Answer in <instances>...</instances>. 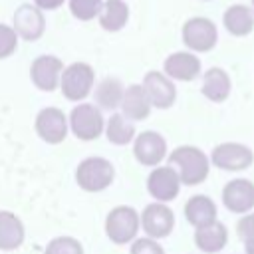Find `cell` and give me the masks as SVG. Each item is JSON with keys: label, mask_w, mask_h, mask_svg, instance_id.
I'll list each match as a JSON object with an SVG mask.
<instances>
[{"label": "cell", "mask_w": 254, "mask_h": 254, "mask_svg": "<svg viewBox=\"0 0 254 254\" xmlns=\"http://www.w3.org/2000/svg\"><path fill=\"white\" fill-rule=\"evenodd\" d=\"M64 2H67V0H32V4L38 6L42 12H46V10H58L60 6H64Z\"/></svg>", "instance_id": "cell-31"}, {"label": "cell", "mask_w": 254, "mask_h": 254, "mask_svg": "<svg viewBox=\"0 0 254 254\" xmlns=\"http://www.w3.org/2000/svg\"><path fill=\"white\" fill-rule=\"evenodd\" d=\"M67 8L75 20L91 22L99 16L103 8V0H67Z\"/></svg>", "instance_id": "cell-26"}, {"label": "cell", "mask_w": 254, "mask_h": 254, "mask_svg": "<svg viewBox=\"0 0 254 254\" xmlns=\"http://www.w3.org/2000/svg\"><path fill=\"white\" fill-rule=\"evenodd\" d=\"M143 89L155 109H171L177 101V87L171 77H167L163 71L151 69L143 75Z\"/></svg>", "instance_id": "cell-16"}, {"label": "cell", "mask_w": 254, "mask_h": 254, "mask_svg": "<svg viewBox=\"0 0 254 254\" xmlns=\"http://www.w3.org/2000/svg\"><path fill=\"white\" fill-rule=\"evenodd\" d=\"M26 228L18 214L12 210H0V250L10 252L24 244Z\"/></svg>", "instance_id": "cell-22"}, {"label": "cell", "mask_w": 254, "mask_h": 254, "mask_svg": "<svg viewBox=\"0 0 254 254\" xmlns=\"http://www.w3.org/2000/svg\"><path fill=\"white\" fill-rule=\"evenodd\" d=\"M115 181V167L105 157H85L75 167V183L85 192H101Z\"/></svg>", "instance_id": "cell-2"}, {"label": "cell", "mask_w": 254, "mask_h": 254, "mask_svg": "<svg viewBox=\"0 0 254 254\" xmlns=\"http://www.w3.org/2000/svg\"><path fill=\"white\" fill-rule=\"evenodd\" d=\"M183 44L192 54H206L218 44V28L206 16H192L181 28Z\"/></svg>", "instance_id": "cell-5"}, {"label": "cell", "mask_w": 254, "mask_h": 254, "mask_svg": "<svg viewBox=\"0 0 254 254\" xmlns=\"http://www.w3.org/2000/svg\"><path fill=\"white\" fill-rule=\"evenodd\" d=\"M163 73L173 81H194L202 75V62L196 54L189 50L173 52L163 62Z\"/></svg>", "instance_id": "cell-15"}, {"label": "cell", "mask_w": 254, "mask_h": 254, "mask_svg": "<svg viewBox=\"0 0 254 254\" xmlns=\"http://www.w3.org/2000/svg\"><path fill=\"white\" fill-rule=\"evenodd\" d=\"M210 165L228 171V173H240L252 167L254 163V151L240 141H222L212 147L210 151Z\"/></svg>", "instance_id": "cell-7"}, {"label": "cell", "mask_w": 254, "mask_h": 254, "mask_svg": "<svg viewBox=\"0 0 254 254\" xmlns=\"http://www.w3.org/2000/svg\"><path fill=\"white\" fill-rule=\"evenodd\" d=\"M18 34L10 24H0V60L10 58L18 50Z\"/></svg>", "instance_id": "cell-28"}, {"label": "cell", "mask_w": 254, "mask_h": 254, "mask_svg": "<svg viewBox=\"0 0 254 254\" xmlns=\"http://www.w3.org/2000/svg\"><path fill=\"white\" fill-rule=\"evenodd\" d=\"M129 254H167V252L159 244V240L149 238V236H141V238H135L131 242Z\"/></svg>", "instance_id": "cell-29"}, {"label": "cell", "mask_w": 254, "mask_h": 254, "mask_svg": "<svg viewBox=\"0 0 254 254\" xmlns=\"http://www.w3.org/2000/svg\"><path fill=\"white\" fill-rule=\"evenodd\" d=\"M12 28L24 42H38L46 34L44 12L34 4H20L12 16Z\"/></svg>", "instance_id": "cell-14"}, {"label": "cell", "mask_w": 254, "mask_h": 254, "mask_svg": "<svg viewBox=\"0 0 254 254\" xmlns=\"http://www.w3.org/2000/svg\"><path fill=\"white\" fill-rule=\"evenodd\" d=\"M192 240L202 254H216L228 244V228L224 222L216 220L202 228H194Z\"/></svg>", "instance_id": "cell-21"}, {"label": "cell", "mask_w": 254, "mask_h": 254, "mask_svg": "<svg viewBox=\"0 0 254 254\" xmlns=\"http://www.w3.org/2000/svg\"><path fill=\"white\" fill-rule=\"evenodd\" d=\"M167 165H171L181 185L185 187H196L208 179L210 173V157L196 145H179L167 155Z\"/></svg>", "instance_id": "cell-1"}, {"label": "cell", "mask_w": 254, "mask_h": 254, "mask_svg": "<svg viewBox=\"0 0 254 254\" xmlns=\"http://www.w3.org/2000/svg\"><path fill=\"white\" fill-rule=\"evenodd\" d=\"M167 139L153 129L141 131L133 139V157L143 167H159L167 157Z\"/></svg>", "instance_id": "cell-10"}, {"label": "cell", "mask_w": 254, "mask_h": 254, "mask_svg": "<svg viewBox=\"0 0 254 254\" xmlns=\"http://www.w3.org/2000/svg\"><path fill=\"white\" fill-rule=\"evenodd\" d=\"M69 131L79 141H95L99 135H103L105 129V117L101 109L95 103H75L73 109L67 115Z\"/></svg>", "instance_id": "cell-6"}, {"label": "cell", "mask_w": 254, "mask_h": 254, "mask_svg": "<svg viewBox=\"0 0 254 254\" xmlns=\"http://www.w3.org/2000/svg\"><path fill=\"white\" fill-rule=\"evenodd\" d=\"M236 234L242 240V244L246 242H254V210L248 214H242L236 222Z\"/></svg>", "instance_id": "cell-30"}, {"label": "cell", "mask_w": 254, "mask_h": 254, "mask_svg": "<svg viewBox=\"0 0 254 254\" xmlns=\"http://www.w3.org/2000/svg\"><path fill=\"white\" fill-rule=\"evenodd\" d=\"M99 26L105 32H121L129 22V6L125 0H103V8L97 16Z\"/></svg>", "instance_id": "cell-24"}, {"label": "cell", "mask_w": 254, "mask_h": 254, "mask_svg": "<svg viewBox=\"0 0 254 254\" xmlns=\"http://www.w3.org/2000/svg\"><path fill=\"white\" fill-rule=\"evenodd\" d=\"M139 230H141L139 210H135L129 204H117L105 216V236L117 246L131 244L137 238Z\"/></svg>", "instance_id": "cell-3"}, {"label": "cell", "mask_w": 254, "mask_h": 254, "mask_svg": "<svg viewBox=\"0 0 254 254\" xmlns=\"http://www.w3.org/2000/svg\"><path fill=\"white\" fill-rule=\"evenodd\" d=\"M119 109H121V113L129 121L137 123V121H143V119H147L151 115L153 105H151V101H149L143 85L141 83H131L123 91V99H121Z\"/></svg>", "instance_id": "cell-19"}, {"label": "cell", "mask_w": 254, "mask_h": 254, "mask_svg": "<svg viewBox=\"0 0 254 254\" xmlns=\"http://www.w3.org/2000/svg\"><path fill=\"white\" fill-rule=\"evenodd\" d=\"M139 218H141V230L149 238L163 240L171 236V232L175 230V212L165 202H155V200L149 202L139 212Z\"/></svg>", "instance_id": "cell-9"}, {"label": "cell", "mask_w": 254, "mask_h": 254, "mask_svg": "<svg viewBox=\"0 0 254 254\" xmlns=\"http://www.w3.org/2000/svg\"><path fill=\"white\" fill-rule=\"evenodd\" d=\"M250 8H252V10H254V0H252V4H250Z\"/></svg>", "instance_id": "cell-33"}, {"label": "cell", "mask_w": 254, "mask_h": 254, "mask_svg": "<svg viewBox=\"0 0 254 254\" xmlns=\"http://www.w3.org/2000/svg\"><path fill=\"white\" fill-rule=\"evenodd\" d=\"M202 2H210V0H202Z\"/></svg>", "instance_id": "cell-34"}, {"label": "cell", "mask_w": 254, "mask_h": 254, "mask_svg": "<svg viewBox=\"0 0 254 254\" xmlns=\"http://www.w3.org/2000/svg\"><path fill=\"white\" fill-rule=\"evenodd\" d=\"M202 83H200V93L204 99L210 103H224L230 97L232 91V79L224 67L212 65L206 71H202Z\"/></svg>", "instance_id": "cell-17"}, {"label": "cell", "mask_w": 254, "mask_h": 254, "mask_svg": "<svg viewBox=\"0 0 254 254\" xmlns=\"http://www.w3.org/2000/svg\"><path fill=\"white\" fill-rule=\"evenodd\" d=\"M185 218L192 228H202L206 224H212L218 220V208L216 202L208 194H192L185 202Z\"/></svg>", "instance_id": "cell-18"}, {"label": "cell", "mask_w": 254, "mask_h": 254, "mask_svg": "<svg viewBox=\"0 0 254 254\" xmlns=\"http://www.w3.org/2000/svg\"><path fill=\"white\" fill-rule=\"evenodd\" d=\"M244 254H254V242H246L244 244Z\"/></svg>", "instance_id": "cell-32"}, {"label": "cell", "mask_w": 254, "mask_h": 254, "mask_svg": "<svg viewBox=\"0 0 254 254\" xmlns=\"http://www.w3.org/2000/svg\"><path fill=\"white\" fill-rule=\"evenodd\" d=\"M224 30L234 38H246L254 30V10L246 4H230L222 14Z\"/></svg>", "instance_id": "cell-20"}, {"label": "cell", "mask_w": 254, "mask_h": 254, "mask_svg": "<svg viewBox=\"0 0 254 254\" xmlns=\"http://www.w3.org/2000/svg\"><path fill=\"white\" fill-rule=\"evenodd\" d=\"M107 141L111 145H117V147H123V145H129L133 143L137 131H135V123L129 121L123 113H117L113 111L109 115V119H105V129H103Z\"/></svg>", "instance_id": "cell-25"}, {"label": "cell", "mask_w": 254, "mask_h": 254, "mask_svg": "<svg viewBox=\"0 0 254 254\" xmlns=\"http://www.w3.org/2000/svg\"><path fill=\"white\" fill-rule=\"evenodd\" d=\"M44 254H83V244L73 236H56L46 244Z\"/></svg>", "instance_id": "cell-27"}, {"label": "cell", "mask_w": 254, "mask_h": 254, "mask_svg": "<svg viewBox=\"0 0 254 254\" xmlns=\"http://www.w3.org/2000/svg\"><path fill=\"white\" fill-rule=\"evenodd\" d=\"M95 87V69L87 62H73L64 67L60 91L71 103L85 101Z\"/></svg>", "instance_id": "cell-4"}, {"label": "cell", "mask_w": 254, "mask_h": 254, "mask_svg": "<svg viewBox=\"0 0 254 254\" xmlns=\"http://www.w3.org/2000/svg\"><path fill=\"white\" fill-rule=\"evenodd\" d=\"M34 129L36 135L48 143V145H60L65 141L67 133H69V123H67V115L60 109V107H44L38 111L36 119H34Z\"/></svg>", "instance_id": "cell-8"}, {"label": "cell", "mask_w": 254, "mask_h": 254, "mask_svg": "<svg viewBox=\"0 0 254 254\" xmlns=\"http://www.w3.org/2000/svg\"><path fill=\"white\" fill-rule=\"evenodd\" d=\"M64 67L65 65L58 56L42 54V56L34 58V62L30 64V79H32L34 87H38L40 91L52 93L60 87Z\"/></svg>", "instance_id": "cell-11"}, {"label": "cell", "mask_w": 254, "mask_h": 254, "mask_svg": "<svg viewBox=\"0 0 254 254\" xmlns=\"http://www.w3.org/2000/svg\"><path fill=\"white\" fill-rule=\"evenodd\" d=\"M181 187V179L171 165H159L147 175V192L155 198V202L169 204L179 196Z\"/></svg>", "instance_id": "cell-12"}, {"label": "cell", "mask_w": 254, "mask_h": 254, "mask_svg": "<svg viewBox=\"0 0 254 254\" xmlns=\"http://www.w3.org/2000/svg\"><path fill=\"white\" fill-rule=\"evenodd\" d=\"M222 204L232 214H248L254 210V181L236 177L222 187Z\"/></svg>", "instance_id": "cell-13"}, {"label": "cell", "mask_w": 254, "mask_h": 254, "mask_svg": "<svg viewBox=\"0 0 254 254\" xmlns=\"http://www.w3.org/2000/svg\"><path fill=\"white\" fill-rule=\"evenodd\" d=\"M125 85L117 77H105L93 87V99L95 105L101 111H115L121 105Z\"/></svg>", "instance_id": "cell-23"}]
</instances>
